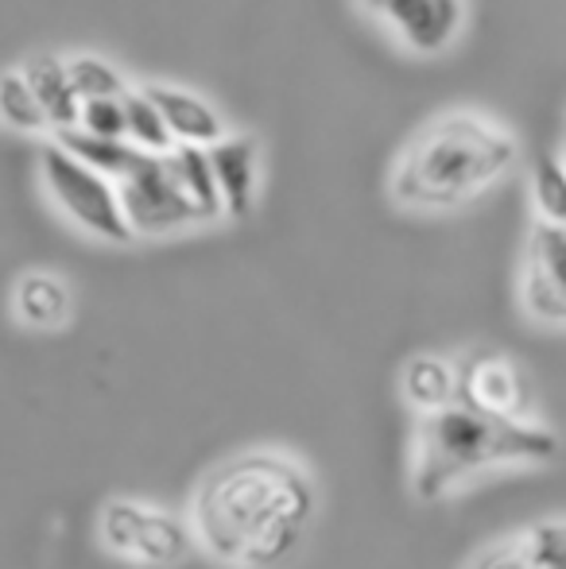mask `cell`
I'll return each instance as SVG.
<instances>
[{"mask_svg": "<svg viewBox=\"0 0 566 569\" xmlns=\"http://www.w3.org/2000/svg\"><path fill=\"white\" fill-rule=\"evenodd\" d=\"M318 492L295 457L252 450L206 472L190 500L195 542L221 566L284 569L307 547Z\"/></svg>", "mask_w": 566, "mask_h": 569, "instance_id": "obj_1", "label": "cell"}, {"mask_svg": "<svg viewBox=\"0 0 566 569\" xmlns=\"http://www.w3.org/2000/svg\"><path fill=\"white\" fill-rule=\"evenodd\" d=\"M555 457H559V438L547 427L477 411L454 399L419 419L411 442V492L424 503H435L481 472L528 469Z\"/></svg>", "mask_w": 566, "mask_h": 569, "instance_id": "obj_2", "label": "cell"}, {"mask_svg": "<svg viewBox=\"0 0 566 569\" xmlns=\"http://www.w3.org/2000/svg\"><path fill=\"white\" fill-rule=\"evenodd\" d=\"M516 159L520 143L505 124L458 109L430 120L404 148L393 171V198L408 210H458L497 187Z\"/></svg>", "mask_w": 566, "mask_h": 569, "instance_id": "obj_3", "label": "cell"}, {"mask_svg": "<svg viewBox=\"0 0 566 569\" xmlns=\"http://www.w3.org/2000/svg\"><path fill=\"white\" fill-rule=\"evenodd\" d=\"M39 174H43V187L51 194V202L78 229H86L98 240H109V244H129L137 237L129 226V213L121 206L117 179L93 171L90 163H82L59 140L43 143V151H39Z\"/></svg>", "mask_w": 566, "mask_h": 569, "instance_id": "obj_4", "label": "cell"}, {"mask_svg": "<svg viewBox=\"0 0 566 569\" xmlns=\"http://www.w3.org/2000/svg\"><path fill=\"white\" fill-rule=\"evenodd\" d=\"M117 190H121V206L137 237H167L175 229L198 226V210L182 194L167 156L143 151L140 163L125 179H117Z\"/></svg>", "mask_w": 566, "mask_h": 569, "instance_id": "obj_5", "label": "cell"}, {"mask_svg": "<svg viewBox=\"0 0 566 569\" xmlns=\"http://www.w3.org/2000/svg\"><path fill=\"white\" fill-rule=\"evenodd\" d=\"M411 54H443L466 31V0H357Z\"/></svg>", "mask_w": 566, "mask_h": 569, "instance_id": "obj_6", "label": "cell"}, {"mask_svg": "<svg viewBox=\"0 0 566 569\" xmlns=\"http://www.w3.org/2000/svg\"><path fill=\"white\" fill-rule=\"evenodd\" d=\"M520 302L536 322L566 326V226L536 221L524 256Z\"/></svg>", "mask_w": 566, "mask_h": 569, "instance_id": "obj_7", "label": "cell"}, {"mask_svg": "<svg viewBox=\"0 0 566 569\" xmlns=\"http://www.w3.org/2000/svg\"><path fill=\"white\" fill-rule=\"evenodd\" d=\"M458 399L477 411L532 419V391L513 357L500 352H469L458 365Z\"/></svg>", "mask_w": 566, "mask_h": 569, "instance_id": "obj_8", "label": "cell"}, {"mask_svg": "<svg viewBox=\"0 0 566 569\" xmlns=\"http://www.w3.org/2000/svg\"><path fill=\"white\" fill-rule=\"evenodd\" d=\"M210 163L221 190L226 218H249L260 198V143L249 132H226L218 143H210Z\"/></svg>", "mask_w": 566, "mask_h": 569, "instance_id": "obj_9", "label": "cell"}, {"mask_svg": "<svg viewBox=\"0 0 566 569\" xmlns=\"http://www.w3.org/2000/svg\"><path fill=\"white\" fill-rule=\"evenodd\" d=\"M143 93H148V98L156 101L159 113H163L175 143L210 148V143H218L221 136L229 132L218 109H214L206 98H198L195 90H182V86H171V82H151V86H143Z\"/></svg>", "mask_w": 566, "mask_h": 569, "instance_id": "obj_10", "label": "cell"}, {"mask_svg": "<svg viewBox=\"0 0 566 569\" xmlns=\"http://www.w3.org/2000/svg\"><path fill=\"white\" fill-rule=\"evenodd\" d=\"M75 310V295H70L67 279L51 276V271H28L16 279L12 287V315L28 330H59L70 322Z\"/></svg>", "mask_w": 566, "mask_h": 569, "instance_id": "obj_11", "label": "cell"}, {"mask_svg": "<svg viewBox=\"0 0 566 569\" xmlns=\"http://www.w3.org/2000/svg\"><path fill=\"white\" fill-rule=\"evenodd\" d=\"M23 74H28L31 90H36L39 106H43L54 132L78 124V117H82V93H78L75 78H70L67 59H59V54H36V59L23 62Z\"/></svg>", "mask_w": 566, "mask_h": 569, "instance_id": "obj_12", "label": "cell"}, {"mask_svg": "<svg viewBox=\"0 0 566 569\" xmlns=\"http://www.w3.org/2000/svg\"><path fill=\"white\" fill-rule=\"evenodd\" d=\"M195 547H198V542H195L190 523L175 519L171 511H163V508H148V511H143L137 542H132L129 562L167 569V566H179Z\"/></svg>", "mask_w": 566, "mask_h": 569, "instance_id": "obj_13", "label": "cell"}, {"mask_svg": "<svg viewBox=\"0 0 566 569\" xmlns=\"http://www.w3.org/2000/svg\"><path fill=\"white\" fill-rule=\"evenodd\" d=\"M167 163H171V171H175V179H179L182 194H187L190 206L198 210V221L226 218L218 179H214L210 148H198V143H175V148L167 151Z\"/></svg>", "mask_w": 566, "mask_h": 569, "instance_id": "obj_14", "label": "cell"}, {"mask_svg": "<svg viewBox=\"0 0 566 569\" xmlns=\"http://www.w3.org/2000/svg\"><path fill=\"white\" fill-rule=\"evenodd\" d=\"M400 388L419 415H430L458 399V368L443 357H411L400 372Z\"/></svg>", "mask_w": 566, "mask_h": 569, "instance_id": "obj_15", "label": "cell"}, {"mask_svg": "<svg viewBox=\"0 0 566 569\" xmlns=\"http://www.w3.org/2000/svg\"><path fill=\"white\" fill-rule=\"evenodd\" d=\"M54 140H59L62 148L75 151L82 163H90L93 171L109 174V179H125V174H129L132 167L143 159V151L132 140H109V136H93V132H86V128H78V124L54 132Z\"/></svg>", "mask_w": 566, "mask_h": 569, "instance_id": "obj_16", "label": "cell"}, {"mask_svg": "<svg viewBox=\"0 0 566 569\" xmlns=\"http://www.w3.org/2000/svg\"><path fill=\"white\" fill-rule=\"evenodd\" d=\"M0 124L16 128V132H43V128H51L23 67L0 70Z\"/></svg>", "mask_w": 566, "mask_h": 569, "instance_id": "obj_17", "label": "cell"}, {"mask_svg": "<svg viewBox=\"0 0 566 569\" xmlns=\"http://www.w3.org/2000/svg\"><path fill=\"white\" fill-rule=\"evenodd\" d=\"M125 120H129V140L137 143L140 151H156V156H167L175 148V136L167 128L163 113L156 109V101L140 90H125Z\"/></svg>", "mask_w": 566, "mask_h": 569, "instance_id": "obj_18", "label": "cell"}, {"mask_svg": "<svg viewBox=\"0 0 566 569\" xmlns=\"http://www.w3.org/2000/svg\"><path fill=\"white\" fill-rule=\"evenodd\" d=\"M143 511H148V503H140V500H109L106 508H101L98 539L109 555H117V558L129 562L132 542H137L140 523H143Z\"/></svg>", "mask_w": 566, "mask_h": 569, "instance_id": "obj_19", "label": "cell"}, {"mask_svg": "<svg viewBox=\"0 0 566 569\" xmlns=\"http://www.w3.org/2000/svg\"><path fill=\"white\" fill-rule=\"evenodd\" d=\"M532 202L539 221L566 226V159H544L532 174Z\"/></svg>", "mask_w": 566, "mask_h": 569, "instance_id": "obj_20", "label": "cell"}, {"mask_svg": "<svg viewBox=\"0 0 566 569\" xmlns=\"http://www.w3.org/2000/svg\"><path fill=\"white\" fill-rule=\"evenodd\" d=\"M70 67V78H75L78 93L86 98H121L125 90H129V82H125V74L113 67V62L98 59V54H75V59H67Z\"/></svg>", "mask_w": 566, "mask_h": 569, "instance_id": "obj_21", "label": "cell"}, {"mask_svg": "<svg viewBox=\"0 0 566 569\" xmlns=\"http://www.w3.org/2000/svg\"><path fill=\"white\" fill-rule=\"evenodd\" d=\"M516 550L536 569H566V519H547V523L532 527L516 542Z\"/></svg>", "mask_w": 566, "mask_h": 569, "instance_id": "obj_22", "label": "cell"}, {"mask_svg": "<svg viewBox=\"0 0 566 569\" xmlns=\"http://www.w3.org/2000/svg\"><path fill=\"white\" fill-rule=\"evenodd\" d=\"M78 128L109 140H129V120H125V93L121 98H86Z\"/></svg>", "mask_w": 566, "mask_h": 569, "instance_id": "obj_23", "label": "cell"}, {"mask_svg": "<svg viewBox=\"0 0 566 569\" xmlns=\"http://www.w3.org/2000/svg\"><path fill=\"white\" fill-rule=\"evenodd\" d=\"M505 569H536V566H532L528 558H524L516 547H508V562H505Z\"/></svg>", "mask_w": 566, "mask_h": 569, "instance_id": "obj_24", "label": "cell"}, {"mask_svg": "<svg viewBox=\"0 0 566 569\" xmlns=\"http://www.w3.org/2000/svg\"><path fill=\"white\" fill-rule=\"evenodd\" d=\"M563 159H566V151H563Z\"/></svg>", "mask_w": 566, "mask_h": 569, "instance_id": "obj_25", "label": "cell"}]
</instances>
